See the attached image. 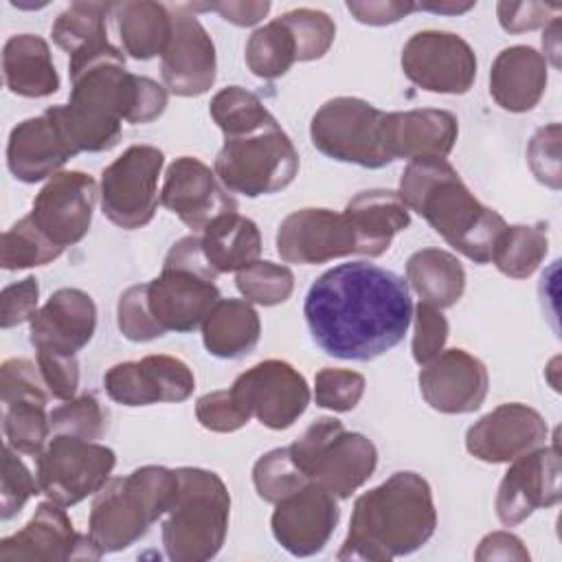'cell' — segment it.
<instances>
[{
	"label": "cell",
	"instance_id": "6da1fadb",
	"mask_svg": "<svg viewBox=\"0 0 562 562\" xmlns=\"http://www.w3.org/2000/svg\"><path fill=\"white\" fill-rule=\"evenodd\" d=\"M303 316L321 351L367 362L402 342L413 301L408 283L393 270L351 261L325 270L310 285Z\"/></svg>",
	"mask_w": 562,
	"mask_h": 562
},
{
	"label": "cell",
	"instance_id": "7a4b0ae2",
	"mask_svg": "<svg viewBox=\"0 0 562 562\" xmlns=\"http://www.w3.org/2000/svg\"><path fill=\"white\" fill-rule=\"evenodd\" d=\"M70 99L46 112L72 154L110 151L121 140V123L156 121L167 108V88L125 68V55L110 40L92 44L68 61Z\"/></svg>",
	"mask_w": 562,
	"mask_h": 562
},
{
	"label": "cell",
	"instance_id": "3957f363",
	"mask_svg": "<svg viewBox=\"0 0 562 562\" xmlns=\"http://www.w3.org/2000/svg\"><path fill=\"white\" fill-rule=\"evenodd\" d=\"M215 277L217 272L202 252L200 235L178 239L158 277L132 285L119 296L116 323L121 334L132 342H149L167 331H193L220 301Z\"/></svg>",
	"mask_w": 562,
	"mask_h": 562
},
{
	"label": "cell",
	"instance_id": "277c9868",
	"mask_svg": "<svg viewBox=\"0 0 562 562\" xmlns=\"http://www.w3.org/2000/svg\"><path fill=\"white\" fill-rule=\"evenodd\" d=\"M437 529L428 481L411 470L393 472L353 503L338 560L389 562L422 549Z\"/></svg>",
	"mask_w": 562,
	"mask_h": 562
},
{
	"label": "cell",
	"instance_id": "5b68a950",
	"mask_svg": "<svg viewBox=\"0 0 562 562\" xmlns=\"http://www.w3.org/2000/svg\"><path fill=\"white\" fill-rule=\"evenodd\" d=\"M397 195L457 252L479 266L492 261L507 224L498 211L474 198L446 158L411 160L402 171Z\"/></svg>",
	"mask_w": 562,
	"mask_h": 562
},
{
	"label": "cell",
	"instance_id": "8992f818",
	"mask_svg": "<svg viewBox=\"0 0 562 562\" xmlns=\"http://www.w3.org/2000/svg\"><path fill=\"white\" fill-rule=\"evenodd\" d=\"M178 470L143 465L110 479L90 507L88 536L101 553H116L138 542L162 518L178 494Z\"/></svg>",
	"mask_w": 562,
	"mask_h": 562
},
{
	"label": "cell",
	"instance_id": "52a82bcc",
	"mask_svg": "<svg viewBox=\"0 0 562 562\" xmlns=\"http://www.w3.org/2000/svg\"><path fill=\"white\" fill-rule=\"evenodd\" d=\"M178 494L162 522V547L173 562H206L226 540L231 494L220 474L178 468Z\"/></svg>",
	"mask_w": 562,
	"mask_h": 562
},
{
	"label": "cell",
	"instance_id": "ba28073f",
	"mask_svg": "<svg viewBox=\"0 0 562 562\" xmlns=\"http://www.w3.org/2000/svg\"><path fill=\"white\" fill-rule=\"evenodd\" d=\"M303 476L345 501L360 490L378 465V450L362 432L345 430L336 417H318L290 446Z\"/></svg>",
	"mask_w": 562,
	"mask_h": 562
},
{
	"label": "cell",
	"instance_id": "9c48e42d",
	"mask_svg": "<svg viewBox=\"0 0 562 562\" xmlns=\"http://www.w3.org/2000/svg\"><path fill=\"white\" fill-rule=\"evenodd\" d=\"M213 171L231 193L270 195L296 178L299 154L281 125L272 123L250 134L224 138Z\"/></svg>",
	"mask_w": 562,
	"mask_h": 562
},
{
	"label": "cell",
	"instance_id": "30bf717a",
	"mask_svg": "<svg viewBox=\"0 0 562 562\" xmlns=\"http://www.w3.org/2000/svg\"><path fill=\"white\" fill-rule=\"evenodd\" d=\"M384 112L358 97H334L325 101L310 123L312 145L327 158L364 169L391 165L382 145Z\"/></svg>",
	"mask_w": 562,
	"mask_h": 562
},
{
	"label": "cell",
	"instance_id": "8fae6325",
	"mask_svg": "<svg viewBox=\"0 0 562 562\" xmlns=\"http://www.w3.org/2000/svg\"><path fill=\"white\" fill-rule=\"evenodd\" d=\"M35 459L40 494L61 507H72L97 494L116 465L112 448L72 435H50Z\"/></svg>",
	"mask_w": 562,
	"mask_h": 562
},
{
	"label": "cell",
	"instance_id": "7c38bea8",
	"mask_svg": "<svg viewBox=\"0 0 562 562\" xmlns=\"http://www.w3.org/2000/svg\"><path fill=\"white\" fill-rule=\"evenodd\" d=\"M165 154L154 145H132L101 171V211L125 231L154 220L158 206V178Z\"/></svg>",
	"mask_w": 562,
	"mask_h": 562
},
{
	"label": "cell",
	"instance_id": "4fadbf2b",
	"mask_svg": "<svg viewBox=\"0 0 562 562\" xmlns=\"http://www.w3.org/2000/svg\"><path fill=\"white\" fill-rule=\"evenodd\" d=\"M402 70L417 88L437 94H465L476 79L472 46L450 31H419L402 48Z\"/></svg>",
	"mask_w": 562,
	"mask_h": 562
},
{
	"label": "cell",
	"instance_id": "5bb4252c",
	"mask_svg": "<svg viewBox=\"0 0 562 562\" xmlns=\"http://www.w3.org/2000/svg\"><path fill=\"white\" fill-rule=\"evenodd\" d=\"M169 11L171 35L160 55L165 88L178 97H200L215 83V44L189 4H176Z\"/></svg>",
	"mask_w": 562,
	"mask_h": 562
},
{
	"label": "cell",
	"instance_id": "9a60e30c",
	"mask_svg": "<svg viewBox=\"0 0 562 562\" xmlns=\"http://www.w3.org/2000/svg\"><path fill=\"white\" fill-rule=\"evenodd\" d=\"M246 404L252 417H257L270 430L290 428L310 404V386L305 378L285 360H261L231 386Z\"/></svg>",
	"mask_w": 562,
	"mask_h": 562
},
{
	"label": "cell",
	"instance_id": "2e32d148",
	"mask_svg": "<svg viewBox=\"0 0 562 562\" xmlns=\"http://www.w3.org/2000/svg\"><path fill=\"white\" fill-rule=\"evenodd\" d=\"M338 520V498L310 481L274 503L270 529L288 553L310 558L327 547Z\"/></svg>",
	"mask_w": 562,
	"mask_h": 562
},
{
	"label": "cell",
	"instance_id": "e0dca14e",
	"mask_svg": "<svg viewBox=\"0 0 562 562\" xmlns=\"http://www.w3.org/2000/svg\"><path fill=\"white\" fill-rule=\"evenodd\" d=\"M101 555L90 536L77 533L64 507L53 501L40 503L20 531L0 540L2 562H66L99 560Z\"/></svg>",
	"mask_w": 562,
	"mask_h": 562
},
{
	"label": "cell",
	"instance_id": "ac0fdd59",
	"mask_svg": "<svg viewBox=\"0 0 562 562\" xmlns=\"http://www.w3.org/2000/svg\"><path fill=\"white\" fill-rule=\"evenodd\" d=\"M105 393L121 406H149L158 402H184L195 389L187 362L165 353L112 364L103 375Z\"/></svg>",
	"mask_w": 562,
	"mask_h": 562
},
{
	"label": "cell",
	"instance_id": "d6986e66",
	"mask_svg": "<svg viewBox=\"0 0 562 562\" xmlns=\"http://www.w3.org/2000/svg\"><path fill=\"white\" fill-rule=\"evenodd\" d=\"M97 182L83 171H59L40 189L31 217L59 248L81 241L92 224Z\"/></svg>",
	"mask_w": 562,
	"mask_h": 562
},
{
	"label": "cell",
	"instance_id": "ffe728a7",
	"mask_svg": "<svg viewBox=\"0 0 562 562\" xmlns=\"http://www.w3.org/2000/svg\"><path fill=\"white\" fill-rule=\"evenodd\" d=\"M560 492L558 446H540L514 459L496 492V516L505 527H516L540 507H553Z\"/></svg>",
	"mask_w": 562,
	"mask_h": 562
},
{
	"label": "cell",
	"instance_id": "44dd1931",
	"mask_svg": "<svg viewBox=\"0 0 562 562\" xmlns=\"http://www.w3.org/2000/svg\"><path fill=\"white\" fill-rule=\"evenodd\" d=\"M549 426L544 417L520 402H507L483 415L465 432V450L485 463H509L544 446Z\"/></svg>",
	"mask_w": 562,
	"mask_h": 562
},
{
	"label": "cell",
	"instance_id": "7402d4cb",
	"mask_svg": "<svg viewBox=\"0 0 562 562\" xmlns=\"http://www.w3.org/2000/svg\"><path fill=\"white\" fill-rule=\"evenodd\" d=\"M160 204L178 215L191 231H200L224 213L237 211L231 191L217 180L215 171L200 158H176L162 180Z\"/></svg>",
	"mask_w": 562,
	"mask_h": 562
},
{
	"label": "cell",
	"instance_id": "603a6c76",
	"mask_svg": "<svg viewBox=\"0 0 562 562\" xmlns=\"http://www.w3.org/2000/svg\"><path fill=\"white\" fill-rule=\"evenodd\" d=\"M277 252L285 263L314 266L356 255V244L342 213L307 206L290 213L279 224Z\"/></svg>",
	"mask_w": 562,
	"mask_h": 562
},
{
	"label": "cell",
	"instance_id": "cb8c5ba5",
	"mask_svg": "<svg viewBox=\"0 0 562 562\" xmlns=\"http://www.w3.org/2000/svg\"><path fill=\"white\" fill-rule=\"evenodd\" d=\"M419 391L426 404L446 415H465L481 408L490 378L485 364L465 349H443L419 371Z\"/></svg>",
	"mask_w": 562,
	"mask_h": 562
},
{
	"label": "cell",
	"instance_id": "d4e9b609",
	"mask_svg": "<svg viewBox=\"0 0 562 562\" xmlns=\"http://www.w3.org/2000/svg\"><path fill=\"white\" fill-rule=\"evenodd\" d=\"M29 323L31 345L37 351L77 356L94 336L97 305L79 288H59Z\"/></svg>",
	"mask_w": 562,
	"mask_h": 562
},
{
	"label": "cell",
	"instance_id": "484cf974",
	"mask_svg": "<svg viewBox=\"0 0 562 562\" xmlns=\"http://www.w3.org/2000/svg\"><path fill=\"white\" fill-rule=\"evenodd\" d=\"M459 136V121L448 110L422 108L384 112L382 145L391 160L446 158Z\"/></svg>",
	"mask_w": 562,
	"mask_h": 562
},
{
	"label": "cell",
	"instance_id": "4316f807",
	"mask_svg": "<svg viewBox=\"0 0 562 562\" xmlns=\"http://www.w3.org/2000/svg\"><path fill=\"white\" fill-rule=\"evenodd\" d=\"M70 158L75 154L46 110L40 116L24 119L9 134L7 167L20 182L35 184L53 178Z\"/></svg>",
	"mask_w": 562,
	"mask_h": 562
},
{
	"label": "cell",
	"instance_id": "83f0119b",
	"mask_svg": "<svg viewBox=\"0 0 562 562\" xmlns=\"http://www.w3.org/2000/svg\"><path fill=\"white\" fill-rule=\"evenodd\" d=\"M342 215L351 226L356 255L364 257L384 255L393 237L411 226L408 206L389 189L360 191L347 202Z\"/></svg>",
	"mask_w": 562,
	"mask_h": 562
},
{
	"label": "cell",
	"instance_id": "f1b7e54d",
	"mask_svg": "<svg viewBox=\"0 0 562 562\" xmlns=\"http://www.w3.org/2000/svg\"><path fill=\"white\" fill-rule=\"evenodd\" d=\"M547 59L525 44L503 48L490 68L492 99L514 114L536 108L547 90Z\"/></svg>",
	"mask_w": 562,
	"mask_h": 562
},
{
	"label": "cell",
	"instance_id": "f546056e",
	"mask_svg": "<svg viewBox=\"0 0 562 562\" xmlns=\"http://www.w3.org/2000/svg\"><path fill=\"white\" fill-rule=\"evenodd\" d=\"M7 88L26 99H42L59 90V75L48 42L33 33L11 35L2 48Z\"/></svg>",
	"mask_w": 562,
	"mask_h": 562
},
{
	"label": "cell",
	"instance_id": "4dcf8cb0",
	"mask_svg": "<svg viewBox=\"0 0 562 562\" xmlns=\"http://www.w3.org/2000/svg\"><path fill=\"white\" fill-rule=\"evenodd\" d=\"M206 351L222 360L248 356L261 336V321L246 299H220L202 321Z\"/></svg>",
	"mask_w": 562,
	"mask_h": 562
},
{
	"label": "cell",
	"instance_id": "1f68e13d",
	"mask_svg": "<svg viewBox=\"0 0 562 562\" xmlns=\"http://www.w3.org/2000/svg\"><path fill=\"white\" fill-rule=\"evenodd\" d=\"M200 244L209 266L217 274L237 272L261 255V233L257 224L237 211L224 213L206 224Z\"/></svg>",
	"mask_w": 562,
	"mask_h": 562
},
{
	"label": "cell",
	"instance_id": "d6a6232c",
	"mask_svg": "<svg viewBox=\"0 0 562 562\" xmlns=\"http://www.w3.org/2000/svg\"><path fill=\"white\" fill-rule=\"evenodd\" d=\"M112 18L125 55L138 61L162 55L171 35V11L167 4L149 0L116 2Z\"/></svg>",
	"mask_w": 562,
	"mask_h": 562
},
{
	"label": "cell",
	"instance_id": "836d02e7",
	"mask_svg": "<svg viewBox=\"0 0 562 562\" xmlns=\"http://www.w3.org/2000/svg\"><path fill=\"white\" fill-rule=\"evenodd\" d=\"M406 283L428 305L452 307L465 290L461 261L441 248H422L406 261Z\"/></svg>",
	"mask_w": 562,
	"mask_h": 562
},
{
	"label": "cell",
	"instance_id": "e575fe53",
	"mask_svg": "<svg viewBox=\"0 0 562 562\" xmlns=\"http://www.w3.org/2000/svg\"><path fill=\"white\" fill-rule=\"evenodd\" d=\"M549 250L544 224H514L498 237L492 261L501 274L509 279L531 277Z\"/></svg>",
	"mask_w": 562,
	"mask_h": 562
},
{
	"label": "cell",
	"instance_id": "d590c367",
	"mask_svg": "<svg viewBox=\"0 0 562 562\" xmlns=\"http://www.w3.org/2000/svg\"><path fill=\"white\" fill-rule=\"evenodd\" d=\"M114 4L110 2H72L68 4L50 26L53 42L75 55L92 44L108 40V18Z\"/></svg>",
	"mask_w": 562,
	"mask_h": 562
},
{
	"label": "cell",
	"instance_id": "8d00e7d4",
	"mask_svg": "<svg viewBox=\"0 0 562 562\" xmlns=\"http://www.w3.org/2000/svg\"><path fill=\"white\" fill-rule=\"evenodd\" d=\"M209 112L215 125L222 130L224 138L250 134L277 123V119L270 114L263 101L241 86L222 88L211 99Z\"/></svg>",
	"mask_w": 562,
	"mask_h": 562
},
{
	"label": "cell",
	"instance_id": "74e56055",
	"mask_svg": "<svg viewBox=\"0 0 562 562\" xmlns=\"http://www.w3.org/2000/svg\"><path fill=\"white\" fill-rule=\"evenodd\" d=\"M296 61V44L290 29L279 20L252 31L246 42V66L261 79L283 77Z\"/></svg>",
	"mask_w": 562,
	"mask_h": 562
},
{
	"label": "cell",
	"instance_id": "f35d334b",
	"mask_svg": "<svg viewBox=\"0 0 562 562\" xmlns=\"http://www.w3.org/2000/svg\"><path fill=\"white\" fill-rule=\"evenodd\" d=\"M64 248L55 246L33 222L31 215L18 220L9 231L2 235L0 246V266L4 270H24L37 268L55 261Z\"/></svg>",
	"mask_w": 562,
	"mask_h": 562
},
{
	"label": "cell",
	"instance_id": "ab89813d",
	"mask_svg": "<svg viewBox=\"0 0 562 562\" xmlns=\"http://www.w3.org/2000/svg\"><path fill=\"white\" fill-rule=\"evenodd\" d=\"M235 285L248 303L272 307L285 303L292 296L294 274L283 263L257 259L237 270Z\"/></svg>",
	"mask_w": 562,
	"mask_h": 562
},
{
	"label": "cell",
	"instance_id": "60d3db41",
	"mask_svg": "<svg viewBox=\"0 0 562 562\" xmlns=\"http://www.w3.org/2000/svg\"><path fill=\"white\" fill-rule=\"evenodd\" d=\"M2 430L7 443L29 457H40L48 437L50 424L46 415V406L35 402H13L4 404L2 413Z\"/></svg>",
	"mask_w": 562,
	"mask_h": 562
},
{
	"label": "cell",
	"instance_id": "b9f144b4",
	"mask_svg": "<svg viewBox=\"0 0 562 562\" xmlns=\"http://www.w3.org/2000/svg\"><path fill=\"white\" fill-rule=\"evenodd\" d=\"M279 20L290 29L296 44V61L321 59L334 44L336 24L318 9H292L279 15Z\"/></svg>",
	"mask_w": 562,
	"mask_h": 562
},
{
	"label": "cell",
	"instance_id": "7bdbcfd3",
	"mask_svg": "<svg viewBox=\"0 0 562 562\" xmlns=\"http://www.w3.org/2000/svg\"><path fill=\"white\" fill-rule=\"evenodd\" d=\"M48 424L50 435H72L88 441H97L105 432L108 415L97 395L83 393L53 408L48 413Z\"/></svg>",
	"mask_w": 562,
	"mask_h": 562
},
{
	"label": "cell",
	"instance_id": "ee69618b",
	"mask_svg": "<svg viewBox=\"0 0 562 562\" xmlns=\"http://www.w3.org/2000/svg\"><path fill=\"white\" fill-rule=\"evenodd\" d=\"M305 483L310 481L294 465L288 448H274L261 454L252 465V485L266 503H277Z\"/></svg>",
	"mask_w": 562,
	"mask_h": 562
},
{
	"label": "cell",
	"instance_id": "f6af8a7d",
	"mask_svg": "<svg viewBox=\"0 0 562 562\" xmlns=\"http://www.w3.org/2000/svg\"><path fill=\"white\" fill-rule=\"evenodd\" d=\"M364 386L367 380L362 373L351 369L325 367L314 378V400L321 408H329L334 413H349L360 404Z\"/></svg>",
	"mask_w": 562,
	"mask_h": 562
},
{
	"label": "cell",
	"instance_id": "bcb514c9",
	"mask_svg": "<svg viewBox=\"0 0 562 562\" xmlns=\"http://www.w3.org/2000/svg\"><path fill=\"white\" fill-rule=\"evenodd\" d=\"M195 417L211 432H235L250 422V411L233 389L204 393L195 402Z\"/></svg>",
	"mask_w": 562,
	"mask_h": 562
},
{
	"label": "cell",
	"instance_id": "7dc6e473",
	"mask_svg": "<svg viewBox=\"0 0 562 562\" xmlns=\"http://www.w3.org/2000/svg\"><path fill=\"white\" fill-rule=\"evenodd\" d=\"M0 397L2 406L13 402L48 404V389L40 373V367L26 358H9L0 367Z\"/></svg>",
	"mask_w": 562,
	"mask_h": 562
},
{
	"label": "cell",
	"instance_id": "c3c4849f",
	"mask_svg": "<svg viewBox=\"0 0 562 562\" xmlns=\"http://www.w3.org/2000/svg\"><path fill=\"white\" fill-rule=\"evenodd\" d=\"M40 494L37 479H33L31 470L18 457L9 443L2 450V490H0V518L11 520L22 512L26 501Z\"/></svg>",
	"mask_w": 562,
	"mask_h": 562
},
{
	"label": "cell",
	"instance_id": "681fc988",
	"mask_svg": "<svg viewBox=\"0 0 562 562\" xmlns=\"http://www.w3.org/2000/svg\"><path fill=\"white\" fill-rule=\"evenodd\" d=\"M413 360L424 367L443 351L450 331L448 318L435 305L419 301L413 307Z\"/></svg>",
	"mask_w": 562,
	"mask_h": 562
},
{
	"label": "cell",
	"instance_id": "f907efd6",
	"mask_svg": "<svg viewBox=\"0 0 562 562\" xmlns=\"http://www.w3.org/2000/svg\"><path fill=\"white\" fill-rule=\"evenodd\" d=\"M527 162L531 173L544 187L558 191L562 187V171H560V123H549L529 140L527 147Z\"/></svg>",
	"mask_w": 562,
	"mask_h": 562
},
{
	"label": "cell",
	"instance_id": "816d5d0a",
	"mask_svg": "<svg viewBox=\"0 0 562 562\" xmlns=\"http://www.w3.org/2000/svg\"><path fill=\"white\" fill-rule=\"evenodd\" d=\"M37 367L44 384L55 400H72L79 386L77 356H64L55 351H37Z\"/></svg>",
	"mask_w": 562,
	"mask_h": 562
},
{
	"label": "cell",
	"instance_id": "f5cc1de1",
	"mask_svg": "<svg viewBox=\"0 0 562 562\" xmlns=\"http://www.w3.org/2000/svg\"><path fill=\"white\" fill-rule=\"evenodd\" d=\"M40 283L35 277H26L11 283L0 294V327L9 329L24 321H31L37 312Z\"/></svg>",
	"mask_w": 562,
	"mask_h": 562
},
{
	"label": "cell",
	"instance_id": "db71d44e",
	"mask_svg": "<svg viewBox=\"0 0 562 562\" xmlns=\"http://www.w3.org/2000/svg\"><path fill=\"white\" fill-rule=\"evenodd\" d=\"M560 4L551 2H498L496 15L498 24L507 33H525L540 26H547L553 18H558Z\"/></svg>",
	"mask_w": 562,
	"mask_h": 562
},
{
	"label": "cell",
	"instance_id": "11a10c76",
	"mask_svg": "<svg viewBox=\"0 0 562 562\" xmlns=\"http://www.w3.org/2000/svg\"><path fill=\"white\" fill-rule=\"evenodd\" d=\"M347 11L362 24L386 26V24H395L402 18H406L408 13L417 11V4H413V2H393V0H389V2L386 0H369V2L349 0Z\"/></svg>",
	"mask_w": 562,
	"mask_h": 562
},
{
	"label": "cell",
	"instance_id": "9f6ffc18",
	"mask_svg": "<svg viewBox=\"0 0 562 562\" xmlns=\"http://www.w3.org/2000/svg\"><path fill=\"white\" fill-rule=\"evenodd\" d=\"M476 560H529V551L522 540L509 531L487 533L474 553Z\"/></svg>",
	"mask_w": 562,
	"mask_h": 562
},
{
	"label": "cell",
	"instance_id": "6f0895ef",
	"mask_svg": "<svg viewBox=\"0 0 562 562\" xmlns=\"http://www.w3.org/2000/svg\"><path fill=\"white\" fill-rule=\"evenodd\" d=\"M193 9H206V11H217L226 22L235 24V26H252L257 22H261L268 11H270V2H213V4H202Z\"/></svg>",
	"mask_w": 562,
	"mask_h": 562
},
{
	"label": "cell",
	"instance_id": "680465c9",
	"mask_svg": "<svg viewBox=\"0 0 562 562\" xmlns=\"http://www.w3.org/2000/svg\"><path fill=\"white\" fill-rule=\"evenodd\" d=\"M560 18H553L547 26H544V35H542V46H544V59H549L553 64V68H560Z\"/></svg>",
	"mask_w": 562,
	"mask_h": 562
},
{
	"label": "cell",
	"instance_id": "91938a15",
	"mask_svg": "<svg viewBox=\"0 0 562 562\" xmlns=\"http://www.w3.org/2000/svg\"><path fill=\"white\" fill-rule=\"evenodd\" d=\"M472 7H474V2H468V4H417V9L435 11V13H463V11H470Z\"/></svg>",
	"mask_w": 562,
	"mask_h": 562
}]
</instances>
